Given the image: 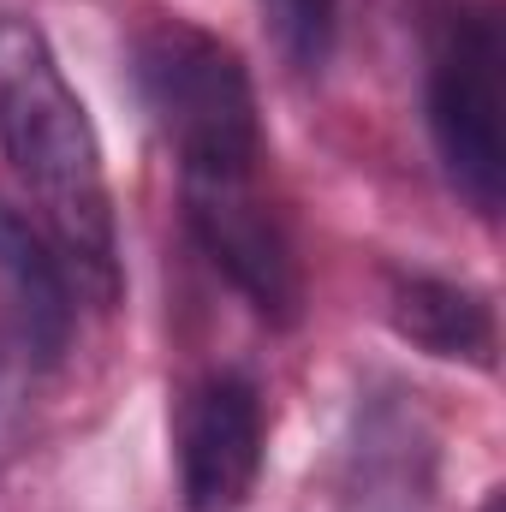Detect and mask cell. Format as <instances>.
I'll return each mask as SVG.
<instances>
[{"label":"cell","instance_id":"1","mask_svg":"<svg viewBox=\"0 0 506 512\" xmlns=\"http://www.w3.org/2000/svg\"><path fill=\"white\" fill-rule=\"evenodd\" d=\"M0 155L36 203V227L78 280L114 292V197L102 173L96 126L66 84L48 36L6 12L0 18Z\"/></svg>","mask_w":506,"mask_h":512},{"label":"cell","instance_id":"2","mask_svg":"<svg viewBox=\"0 0 506 512\" xmlns=\"http://www.w3.org/2000/svg\"><path fill=\"white\" fill-rule=\"evenodd\" d=\"M131 84L185 179H233L262 161V120L245 60L185 18H149L131 42Z\"/></svg>","mask_w":506,"mask_h":512},{"label":"cell","instance_id":"3","mask_svg":"<svg viewBox=\"0 0 506 512\" xmlns=\"http://www.w3.org/2000/svg\"><path fill=\"white\" fill-rule=\"evenodd\" d=\"M429 131L453 191L477 209H501V24L489 6H453L429 54Z\"/></svg>","mask_w":506,"mask_h":512},{"label":"cell","instance_id":"4","mask_svg":"<svg viewBox=\"0 0 506 512\" xmlns=\"http://www.w3.org/2000/svg\"><path fill=\"white\" fill-rule=\"evenodd\" d=\"M185 215L203 256L233 280V292L262 322H298V304H304L298 251L286 239V221L262 203L256 173L185 179Z\"/></svg>","mask_w":506,"mask_h":512},{"label":"cell","instance_id":"5","mask_svg":"<svg viewBox=\"0 0 506 512\" xmlns=\"http://www.w3.org/2000/svg\"><path fill=\"white\" fill-rule=\"evenodd\" d=\"M173 459H179V507L185 512H245L268 459V417L262 393L245 376L221 370L185 387L173 417Z\"/></svg>","mask_w":506,"mask_h":512},{"label":"cell","instance_id":"6","mask_svg":"<svg viewBox=\"0 0 506 512\" xmlns=\"http://www.w3.org/2000/svg\"><path fill=\"white\" fill-rule=\"evenodd\" d=\"M393 328L423 346L429 358H447V364H471V370H489L495 364V310L483 292L459 286V280H435V274H405L393 286V304H387Z\"/></svg>","mask_w":506,"mask_h":512},{"label":"cell","instance_id":"7","mask_svg":"<svg viewBox=\"0 0 506 512\" xmlns=\"http://www.w3.org/2000/svg\"><path fill=\"white\" fill-rule=\"evenodd\" d=\"M0 274L18 298L24 346L36 358H54L72 328V268L60 262V251L48 245V233L36 221H24L6 203H0Z\"/></svg>","mask_w":506,"mask_h":512},{"label":"cell","instance_id":"8","mask_svg":"<svg viewBox=\"0 0 506 512\" xmlns=\"http://www.w3.org/2000/svg\"><path fill=\"white\" fill-rule=\"evenodd\" d=\"M274 48L298 66V72H316L334 48V18H340V0H256Z\"/></svg>","mask_w":506,"mask_h":512},{"label":"cell","instance_id":"9","mask_svg":"<svg viewBox=\"0 0 506 512\" xmlns=\"http://www.w3.org/2000/svg\"><path fill=\"white\" fill-rule=\"evenodd\" d=\"M483 512H501V501H489V507H483Z\"/></svg>","mask_w":506,"mask_h":512}]
</instances>
